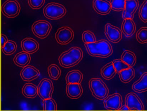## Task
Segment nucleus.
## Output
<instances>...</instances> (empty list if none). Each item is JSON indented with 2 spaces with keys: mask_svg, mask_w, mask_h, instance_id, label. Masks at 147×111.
<instances>
[{
  "mask_svg": "<svg viewBox=\"0 0 147 111\" xmlns=\"http://www.w3.org/2000/svg\"><path fill=\"white\" fill-rule=\"evenodd\" d=\"M85 46L88 54L92 56L105 58L111 56L113 52L111 45L106 40L85 43Z\"/></svg>",
  "mask_w": 147,
  "mask_h": 111,
  "instance_id": "nucleus-1",
  "label": "nucleus"
},
{
  "mask_svg": "<svg viewBox=\"0 0 147 111\" xmlns=\"http://www.w3.org/2000/svg\"><path fill=\"white\" fill-rule=\"evenodd\" d=\"M83 58V52L79 47H74L61 54L59 58L60 65L69 68L78 64Z\"/></svg>",
  "mask_w": 147,
  "mask_h": 111,
  "instance_id": "nucleus-2",
  "label": "nucleus"
},
{
  "mask_svg": "<svg viewBox=\"0 0 147 111\" xmlns=\"http://www.w3.org/2000/svg\"><path fill=\"white\" fill-rule=\"evenodd\" d=\"M89 87L92 94L96 99L103 100L108 95L109 89L106 84L100 78H92L89 81Z\"/></svg>",
  "mask_w": 147,
  "mask_h": 111,
  "instance_id": "nucleus-3",
  "label": "nucleus"
},
{
  "mask_svg": "<svg viewBox=\"0 0 147 111\" xmlns=\"http://www.w3.org/2000/svg\"><path fill=\"white\" fill-rule=\"evenodd\" d=\"M67 11L64 6L56 3L48 4L44 8L45 16L50 20L61 18L66 14Z\"/></svg>",
  "mask_w": 147,
  "mask_h": 111,
  "instance_id": "nucleus-4",
  "label": "nucleus"
},
{
  "mask_svg": "<svg viewBox=\"0 0 147 111\" xmlns=\"http://www.w3.org/2000/svg\"><path fill=\"white\" fill-rule=\"evenodd\" d=\"M51 30V24L45 20L36 21L32 26L33 33L40 39H44L48 37Z\"/></svg>",
  "mask_w": 147,
  "mask_h": 111,
  "instance_id": "nucleus-5",
  "label": "nucleus"
},
{
  "mask_svg": "<svg viewBox=\"0 0 147 111\" xmlns=\"http://www.w3.org/2000/svg\"><path fill=\"white\" fill-rule=\"evenodd\" d=\"M1 11L7 18H15L20 12V5L16 0H7L2 5Z\"/></svg>",
  "mask_w": 147,
  "mask_h": 111,
  "instance_id": "nucleus-6",
  "label": "nucleus"
},
{
  "mask_svg": "<svg viewBox=\"0 0 147 111\" xmlns=\"http://www.w3.org/2000/svg\"><path fill=\"white\" fill-rule=\"evenodd\" d=\"M123 104V99L120 94L115 93L107 96L104 99V105L105 108L108 110H119Z\"/></svg>",
  "mask_w": 147,
  "mask_h": 111,
  "instance_id": "nucleus-7",
  "label": "nucleus"
},
{
  "mask_svg": "<svg viewBox=\"0 0 147 111\" xmlns=\"http://www.w3.org/2000/svg\"><path fill=\"white\" fill-rule=\"evenodd\" d=\"M38 94L42 100L51 98L54 90L52 82L48 79H43L38 85Z\"/></svg>",
  "mask_w": 147,
  "mask_h": 111,
  "instance_id": "nucleus-8",
  "label": "nucleus"
},
{
  "mask_svg": "<svg viewBox=\"0 0 147 111\" xmlns=\"http://www.w3.org/2000/svg\"><path fill=\"white\" fill-rule=\"evenodd\" d=\"M125 104L130 110L142 111L144 110V106L139 96L134 93H129L126 95L125 99Z\"/></svg>",
  "mask_w": 147,
  "mask_h": 111,
  "instance_id": "nucleus-9",
  "label": "nucleus"
},
{
  "mask_svg": "<svg viewBox=\"0 0 147 111\" xmlns=\"http://www.w3.org/2000/svg\"><path fill=\"white\" fill-rule=\"evenodd\" d=\"M74 32L70 27L64 26L57 30L55 35L56 39L60 44H67L74 38Z\"/></svg>",
  "mask_w": 147,
  "mask_h": 111,
  "instance_id": "nucleus-10",
  "label": "nucleus"
},
{
  "mask_svg": "<svg viewBox=\"0 0 147 111\" xmlns=\"http://www.w3.org/2000/svg\"><path fill=\"white\" fill-rule=\"evenodd\" d=\"M105 33L107 39L114 43L120 42L122 38V31L110 24H107L105 26Z\"/></svg>",
  "mask_w": 147,
  "mask_h": 111,
  "instance_id": "nucleus-11",
  "label": "nucleus"
},
{
  "mask_svg": "<svg viewBox=\"0 0 147 111\" xmlns=\"http://www.w3.org/2000/svg\"><path fill=\"white\" fill-rule=\"evenodd\" d=\"M138 6V0H126L125 8L122 14V18L123 19H133L134 14L137 10Z\"/></svg>",
  "mask_w": 147,
  "mask_h": 111,
  "instance_id": "nucleus-12",
  "label": "nucleus"
},
{
  "mask_svg": "<svg viewBox=\"0 0 147 111\" xmlns=\"http://www.w3.org/2000/svg\"><path fill=\"white\" fill-rule=\"evenodd\" d=\"M93 7L97 13L102 15L109 14L112 9L111 3L107 0H93Z\"/></svg>",
  "mask_w": 147,
  "mask_h": 111,
  "instance_id": "nucleus-13",
  "label": "nucleus"
},
{
  "mask_svg": "<svg viewBox=\"0 0 147 111\" xmlns=\"http://www.w3.org/2000/svg\"><path fill=\"white\" fill-rule=\"evenodd\" d=\"M40 75L38 70L32 66L24 67L20 73V76L24 81H30L36 79Z\"/></svg>",
  "mask_w": 147,
  "mask_h": 111,
  "instance_id": "nucleus-14",
  "label": "nucleus"
},
{
  "mask_svg": "<svg viewBox=\"0 0 147 111\" xmlns=\"http://www.w3.org/2000/svg\"><path fill=\"white\" fill-rule=\"evenodd\" d=\"M21 47L24 51L29 54H32L38 50L39 44L33 39L26 38L21 42Z\"/></svg>",
  "mask_w": 147,
  "mask_h": 111,
  "instance_id": "nucleus-15",
  "label": "nucleus"
},
{
  "mask_svg": "<svg viewBox=\"0 0 147 111\" xmlns=\"http://www.w3.org/2000/svg\"><path fill=\"white\" fill-rule=\"evenodd\" d=\"M67 95L71 99H76L80 98L82 93L83 89L79 83H69L66 87Z\"/></svg>",
  "mask_w": 147,
  "mask_h": 111,
  "instance_id": "nucleus-16",
  "label": "nucleus"
},
{
  "mask_svg": "<svg viewBox=\"0 0 147 111\" xmlns=\"http://www.w3.org/2000/svg\"><path fill=\"white\" fill-rule=\"evenodd\" d=\"M121 30L126 37H130L136 32V26L133 19H124L121 26Z\"/></svg>",
  "mask_w": 147,
  "mask_h": 111,
  "instance_id": "nucleus-17",
  "label": "nucleus"
},
{
  "mask_svg": "<svg viewBox=\"0 0 147 111\" xmlns=\"http://www.w3.org/2000/svg\"><path fill=\"white\" fill-rule=\"evenodd\" d=\"M131 88L138 93L147 91V72L143 73L140 78L133 83Z\"/></svg>",
  "mask_w": 147,
  "mask_h": 111,
  "instance_id": "nucleus-18",
  "label": "nucleus"
},
{
  "mask_svg": "<svg viewBox=\"0 0 147 111\" xmlns=\"http://www.w3.org/2000/svg\"><path fill=\"white\" fill-rule=\"evenodd\" d=\"M13 61L17 66L24 68L30 64L31 61L30 56L29 53L24 51H22L16 55Z\"/></svg>",
  "mask_w": 147,
  "mask_h": 111,
  "instance_id": "nucleus-19",
  "label": "nucleus"
},
{
  "mask_svg": "<svg viewBox=\"0 0 147 111\" xmlns=\"http://www.w3.org/2000/svg\"><path fill=\"white\" fill-rule=\"evenodd\" d=\"M100 73L103 78L105 80L112 79L117 73L113 62H110L105 65L101 68Z\"/></svg>",
  "mask_w": 147,
  "mask_h": 111,
  "instance_id": "nucleus-20",
  "label": "nucleus"
},
{
  "mask_svg": "<svg viewBox=\"0 0 147 111\" xmlns=\"http://www.w3.org/2000/svg\"><path fill=\"white\" fill-rule=\"evenodd\" d=\"M67 84L79 83L83 80V74L79 70H73L68 72L66 77Z\"/></svg>",
  "mask_w": 147,
  "mask_h": 111,
  "instance_id": "nucleus-21",
  "label": "nucleus"
},
{
  "mask_svg": "<svg viewBox=\"0 0 147 111\" xmlns=\"http://www.w3.org/2000/svg\"><path fill=\"white\" fill-rule=\"evenodd\" d=\"M22 93L24 96L29 98H35L38 93L37 87L32 83H26L22 89Z\"/></svg>",
  "mask_w": 147,
  "mask_h": 111,
  "instance_id": "nucleus-22",
  "label": "nucleus"
},
{
  "mask_svg": "<svg viewBox=\"0 0 147 111\" xmlns=\"http://www.w3.org/2000/svg\"><path fill=\"white\" fill-rule=\"evenodd\" d=\"M120 81L123 83H128L135 77V70L132 67H129L123 70L119 73Z\"/></svg>",
  "mask_w": 147,
  "mask_h": 111,
  "instance_id": "nucleus-23",
  "label": "nucleus"
},
{
  "mask_svg": "<svg viewBox=\"0 0 147 111\" xmlns=\"http://www.w3.org/2000/svg\"><path fill=\"white\" fill-rule=\"evenodd\" d=\"M121 59L129 67H133L136 63V57L132 51L125 50L122 53Z\"/></svg>",
  "mask_w": 147,
  "mask_h": 111,
  "instance_id": "nucleus-24",
  "label": "nucleus"
},
{
  "mask_svg": "<svg viewBox=\"0 0 147 111\" xmlns=\"http://www.w3.org/2000/svg\"><path fill=\"white\" fill-rule=\"evenodd\" d=\"M1 48L4 54L7 56H10L16 51L17 48V44L14 41L8 40L5 46Z\"/></svg>",
  "mask_w": 147,
  "mask_h": 111,
  "instance_id": "nucleus-25",
  "label": "nucleus"
},
{
  "mask_svg": "<svg viewBox=\"0 0 147 111\" xmlns=\"http://www.w3.org/2000/svg\"><path fill=\"white\" fill-rule=\"evenodd\" d=\"M48 73L50 77L54 80H57L61 75V70L56 64H52L48 68Z\"/></svg>",
  "mask_w": 147,
  "mask_h": 111,
  "instance_id": "nucleus-26",
  "label": "nucleus"
},
{
  "mask_svg": "<svg viewBox=\"0 0 147 111\" xmlns=\"http://www.w3.org/2000/svg\"><path fill=\"white\" fill-rule=\"evenodd\" d=\"M126 0H111V8L115 12L123 11L125 8Z\"/></svg>",
  "mask_w": 147,
  "mask_h": 111,
  "instance_id": "nucleus-27",
  "label": "nucleus"
},
{
  "mask_svg": "<svg viewBox=\"0 0 147 111\" xmlns=\"http://www.w3.org/2000/svg\"><path fill=\"white\" fill-rule=\"evenodd\" d=\"M136 38L140 43H147V27H141L137 32Z\"/></svg>",
  "mask_w": 147,
  "mask_h": 111,
  "instance_id": "nucleus-28",
  "label": "nucleus"
},
{
  "mask_svg": "<svg viewBox=\"0 0 147 111\" xmlns=\"http://www.w3.org/2000/svg\"><path fill=\"white\" fill-rule=\"evenodd\" d=\"M43 109L45 111H56L57 105L54 99L52 98L43 100Z\"/></svg>",
  "mask_w": 147,
  "mask_h": 111,
  "instance_id": "nucleus-29",
  "label": "nucleus"
},
{
  "mask_svg": "<svg viewBox=\"0 0 147 111\" xmlns=\"http://www.w3.org/2000/svg\"><path fill=\"white\" fill-rule=\"evenodd\" d=\"M139 18L144 23H147V0H144L138 12Z\"/></svg>",
  "mask_w": 147,
  "mask_h": 111,
  "instance_id": "nucleus-30",
  "label": "nucleus"
},
{
  "mask_svg": "<svg viewBox=\"0 0 147 111\" xmlns=\"http://www.w3.org/2000/svg\"><path fill=\"white\" fill-rule=\"evenodd\" d=\"M82 39L85 43H90L97 41L95 35L90 31H85L83 32Z\"/></svg>",
  "mask_w": 147,
  "mask_h": 111,
  "instance_id": "nucleus-31",
  "label": "nucleus"
},
{
  "mask_svg": "<svg viewBox=\"0 0 147 111\" xmlns=\"http://www.w3.org/2000/svg\"><path fill=\"white\" fill-rule=\"evenodd\" d=\"M113 63L116 69L117 73L119 74V72L123 70L129 68V66L124 62L121 59H117L113 60Z\"/></svg>",
  "mask_w": 147,
  "mask_h": 111,
  "instance_id": "nucleus-32",
  "label": "nucleus"
},
{
  "mask_svg": "<svg viewBox=\"0 0 147 111\" xmlns=\"http://www.w3.org/2000/svg\"><path fill=\"white\" fill-rule=\"evenodd\" d=\"M29 5L33 9L41 8L44 5L45 0H28Z\"/></svg>",
  "mask_w": 147,
  "mask_h": 111,
  "instance_id": "nucleus-33",
  "label": "nucleus"
},
{
  "mask_svg": "<svg viewBox=\"0 0 147 111\" xmlns=\"http://www.w3.org/2000/svg\"><path fill=\"white\" fill-rule=\"evenodd\" d=\"M1 48L4 47L5 46V44L8 41V39H7V37L4 35V34H1Z\"/></svg>",
  "mask_w": 147,
  "mask_h": 111,
  "instance_id": "nucleus-34",
  "label": "nucleus"
},
{
  "mask_svg": "<svg viewBox=\"0 0 147 111\" xmlns=\"http://www.w3.org/2000/svg\"><path fill=\"white\" fill-rule=\"evenodd\" d=\"M119 110H122H122H124V111L127 110V111H129V110H130V109L125 104V105H123V106H122Z\"/></svg>",
  "mask_w": 147,
  "mask_h": 111,
  "instance_id": "nucleus-35",
  "label": "nucleus"
},
{
  "mask_svg": "<svg viewBox=\"0 0 147 111\" xmlns=\"http://www.w3.org/2000/svg\"></svg>",
  "mask_w": 147,
  "mask_h": 111,
  "instance_id": "nucleus-36",
  "label": "nucleus"
}]
</instances>
